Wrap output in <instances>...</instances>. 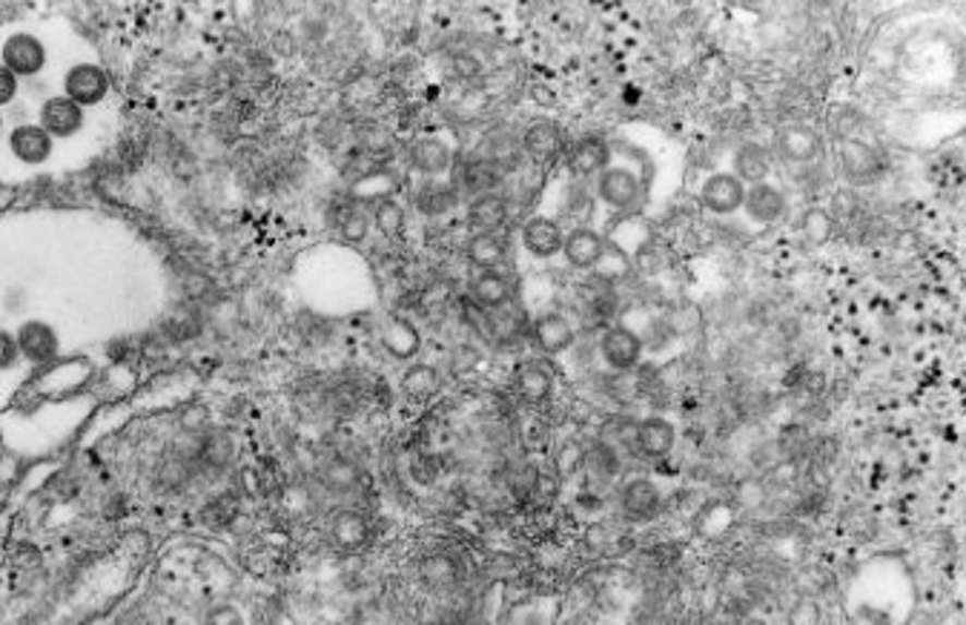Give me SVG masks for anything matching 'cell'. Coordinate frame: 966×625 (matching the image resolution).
I'll return each instance as SVG.
<instances>
[{"label": "cell", "instance_id": "1", "mask_svg": "<svg viewBox=\"0 0 966 625\" xmlns=\"http://www.w3.org/2000/svg\"><path fill=\"white\" fill-rule=\"evenodd\" d=\"M0 63L7 67L12 75L21 77H38L47 70L49 52L47 44L35 35V32H12L7 40L0 44Z\"/></svg>", "mask_w": 966, "mask_h": 625}, {"label": "cell", "instance_id": "2", "mask_svg": "<svg viewBox=\"0 0 966 625\" xmlns=\"http://www.w3.org/2000/svg\"><path fill=\"white\" fill-rule=\"evenodd\" d=\"M63 95L75 100L81 109L101 107L109 98V75L101 63L95 61H77L61 77Z\"/></svg>", "mask_w": 966, "mask_h": 625}, {"label": "cell", "instance_id": "3", "mask_svg": "<svg viewBox=\"0 0 966 625\" xmlns=\"http://www.w3.org/2000/svg\"><path fill=\"white\" fill-rule=\"evenodd\" d=\"M7 153L24 167H44L55 155V139L44 127L35 124H17L7 135Z\"/></svg>", "mask_w": 966, "mask_h": 625}, {"label": "cell", "instance_id": "4", "mask_svg": "<svg viewBox=\"0 0 966 625\" xmlns=\"http://www.w3.org/2000/svg\"><path fill=\"white\" fill-rule=\"evenodd\" d=\"M38 124L52 135L55 141H70L86 127V109H81L75 100L67 95H49L38 109Z\"/></svg>", "mask_w": 966, "mask_h": 625}, {"label": "cell", "instance_id": "5", "mask_svg": "<svg viewBox=\"0 0 966 625\" xmlns=\"http://www.w3.org/2000/svg\"><path fill=\"white\" fill-rule=\"evenodd\" d=\"M15 339H17V348H21V356H24L26 364H49L58 359L61 353V336L55 330L49 322H40V318H29L24 325L15 330Z\"/></svg>", "mask_w": 966, "mask_h": 625}, {"label": "cell", "instance_id": "6", "mask_svg": "<svg viewBox=\"0 0 966 625\" xmlns=\"http://www.w3.org/2000/svg\"><path fill=\"white\" fill-rule=\"evenodd\" d=\"M499 178H503V164L491 161V158H473V161H462L454 170L450 187L457 190V195L480 199L485 193H494Z\"/></svg>", "mask_w": 966, "mask_h": 625}, {"label": "cell", "instance_id": "7", "mask_svg": "<svg viewBox=\"0 0 966 625\" xmlns=\"http://www.w3.org/2000/svg\"><path fill=\"white\" fill-rule=\"evenodd\" d=\"M700 201L709 213H717V216H732L742 207L746 201V184L740 178H735L732 172H714V176L705 178L703 190H700Z\"/></svg>", "mask_w": 966, "mask_h": 625}, {"label": "cell", "instance_id": "8", "mask_svg": "<svg viewBox=\"0 0 966 625\" xmlns=\"http://www.w3.org/2000/svg\"><path fill=\"white\" fill-rule=\"evenodd\" d=\"M660 488L645 477H637L631 482H626L623 494H619V505H623V517L628 522H649V519L657 517L660 510Z\"/></svg>", "mask_w": 966, "mask_h": 625}, {"label": "cell", "instance_id": "9", "mask_svg": "<svg viewBox=\"0 0 966 625\" xmlns=\"http://www.w3.org/2000/svg\"><path fill=\"white\" fill-rule=\"evenodd\" d=\"M600 353L614 371H631L642 359V341L635 330L617 325L608 327L600 341Z\"/></svg>", "mask_w": 966, "mask_h": 625}, {"label": "cell", "instance_id": "10", "mask_svg": "<svg viewBox=\"0 0 966 625\" xmlns=\"http://www.w3.org/2000/svg\"><path fill=\"white\" fill-rule=\"evenodd\" d=\"M468 290H471L473 304L485 313L510 308V299H514V285L503 271H480L471 278Z\"/></svg>", "mask_w": 966, "mask_h": 625}, {"label": "cell", "instance_id": "11", "mask_svg": "<svg viewBox=\"0 0 966 625\" xmlns=\"http://www.w3.org/2000/svg\"><path fill=\"white\" fill-rule=\"evenodd\" d=\"M596 195L603 204L614 209H631L640 201L642 187L640 178L631 170H603L600 172V181H596Z\"/></svg>", "mask_w": 966, "mask_h": 625}, {"label": "cell", "instance_id": "12", "mask_svg": "<svg viewBox=\"0 0 966 625\" xmlns=\"http://www.w3.org/2000/svg\"><path fill=\"white\" fill-rule=\"evenodd\" d=\"M674 442H677V431L665 417L642 419L635 431V450L642 459H651V462L672 454Z\"/></svg>", "mask_w": 966, "mask_h": 625}, {"label": "cell", "instance_id": "13", "mask_svg": "<svg viewBox=\"0 0 966 625\" xmlns=\"http://www.w3.org/2000/svg\"><path fill=\"white\" fill-rule=\"evenodd\" d=\"M774 149H777V155H781L783 161L809 164L818 158L820 139L814 135V130H809V127L786 124L777 130V135H774Z\"/></svg>", "mask_w": 966, "mask_h": 625}, {"label": "cell", "instance_id": "14", "mask_svg": "<svg viewBox=\"0 0 966 625\" xmlns=\"http://www.w3.org/2000/svg\"><path fill=\"white\" fill-rule=\"evenodd\" d=\"M563 241L565 232L554 218L534 216L522 227V248L536 259H551V255L563 253Z\"/></svg>", "mask_w": 966, "mask_h": 625}, {"label": "cell", "instance_id": "15", "mask_svg": "<svg viewBox=\"0 0 966 625\" xmlns=\"http://www.w3.org/2000/svg\"><path fill=\"white\" fill-rule=\"evenodd\" d=\"M563 253L571 267H577V271H588V267H594V264L603 262L605 239L596 230L577 227V230H571L565 236Z\"/></svg>", "mask_w": 966, "mask_h": 625}, {"label": "cell", "instance_id": "16", "mask_svg": "<svg viewBox=\"0 0 966 625\" xmlns=\"http://www.w3.org/2000/svg\"><path fill=\"white\" fill-rule=\"evenodd\" d=\"M508 221V201L499 193H485L480 199H471L468 204V227L473 236H485V232H499Z\"/></svg>", "mask_w": 966, "mask_h": 625}, {"label": "cell", "instance_id": "17", "mask_svg": "<svg viewBox=\"0 0 966 625\" xmlns=\"http://www.w3.org/2000/svg\"><path fill=\"white\" fill-rule=\"evenodd\" d=\"M410 164H413V170L422 172L425 178H439L454 167V153H450L445 141L427 135V139H419L410 147Z\"/></svg>", "mask_w": 966, "mask_h": 625}, {"label": "cell", "instance_id": "18", "mask_svg": "<svg viewBox=\"0 0 966 625\" xmlns=\"http://www.w3.org/2000/svg\"><path fill=\"white\" fill-rule=\"evenodd\" d=\"M534 341L542 353L559 356L573 345V327L563 313H542L534 322Z\"/></svg>", "mask_w": 966, "mask_h": 625}, {"label": "cell", "instance_id": "19", "mask_svg": "<svg viewBox=\"0 0 966 625\" xmlns=\"http://www.w3.org/2000/svg\"><path fill=\"white\" fill-rule=\"evenodd\" d=\"M742 207H746L751 221H758V225H774V221L783 216V209H786V199H783V193L777 187L754 184L746 190Z\"/></svg>", "mask_w": 966, "mask_h": 625}, {"label": "cell", "instance_id": "20", "mask_svg": "<svg viewBox=\"0 0 966 625\" xmlns=\"http://www.w3.org/2000/svg\"><path fill=\"white\" fill-rule=\"evenodd\" d=\"M841 167L852 181H872L881 172V158L869 144L849 139L841 147Z\"/></svg>", "mask_w": 966, "mask_h": 625}, {"label": "cell", "instance_id": "21", "mask_svg": "<svg viewBox=\"0 0 966 625\" xmlns=\"http://www.w3.org/2000/svg\"><path fill=\"white\" fill-rule=\"evenodd\" d=\"M473 267L480 271H503L508 262V241L499 232H485V236H471L464 248Z\"/></svg>", "mask_w": 966, "mask_h": 625}, {"label": "cell", "instance_id": "22", "mask_svg": "<svg viewBox=\"0 0 966 625\" xmlns=\"http://www.w3.org/2000/svg\"><path fill=\"white\" fill-rule=\"evenodd\" d=\"M416 209L425 213V216H445L450 209L457 207V190L450 187V181H439V178H425L422 184L416 187Z\"/></svg>", "mask_w": 966, "mask_h": 625}, {"label": "cell", "instance_id": "23", "mask_svg": "<svg viewBox=\"0 0 966 625\" xmlns=\"http://www.w3.org/2000/svg\"><path fill=\"white\" fill-rule=\"evenodd\" d=\"M517 394L528 405H540L554 394V373L542 362H526L517 371Z\"/></svg>", "mask_w": 966, "mask_h": 625}, {"label": "cell", "instance_id": "24", "mask_svg": "<svg viewBox=\"0 0 966 625\" xmlns=\"http://www.w3.org/2000/svg\"><path fill=\"white\" fill-rule=\"evenodd\" d=\"M608 144L603 139H582L577 147L571 149V158H568V167H571L573 176H594V172L608 170Z\"/></svg>", "mask_w": 966, "mask_h": 625}, {"label": "cell", "instance_id": "25", "mask_svg": "<svg viewBox=\"0 0 966 625\" xmlns=\"http://www.w3.org/2000/svg\"><path fill=\"white\" fill-rule=\"evenodd\" d=\"M769 172H772V155L758 144H742L735 153V172L732 176L740 178L742 184H765Z\"/></svg>", "mask_w": 966, "mask_h": 625}, {"label": "cell", "instance_id": "26", "mask_svg": "<svg viewBox=\"0 0 966 625\" xmlns=\"http://www.w3.org/2000/svg\"><path fill=\"white\" fill-rule=\"evenodd\" d=\"M563 135L554 121H534L522 135V149H526L534 161H548L551 155H557Z\"/></svg>", "mask_w": 966, "mask_h": 625}, {"label": "cell", "instance_id": "27", "mask_svg": "<svg viewBox=\"0 0 966 625\" xmlns=\"http://www.w3.org/2000/svg\"><path fill=\"white\" fill-rule=\"evenodd\" d=\"M333 540L336 545H341L345 551H353V549H362L367 537H371V526H367V519L359 514V510H341L339 517L333 519L330 526Z\"/></svg>", "mask_w": 966, "mask_h": 625}, {"label": "cell", "instance_id": "28", "mask_svg": "<svg viewBox=\"0 0 966 625\" xmlns=\"http://www.w3.org/2000/svg\"><path fill=\"white\" fill-rule=\"evenodd\" d=\"M402 390L410 399H431L439 390V371H433L427 364L410 368L402 378Z\"/></svg>", "mask_w": 966, "mask_h": 625}, {"label": "cell", "instance_id": "29", "mask_svg": "<svg viewBox=\"0 0 966 625\" xmlns=\"http://www.w3.org/2000/svg\"><path fill=\"white\" fill-rule=\"evenodd\" d=\"M373 227L387 236V239H394L399 232L404 230V213L402 207L396 204V201H382L379 207L373 209Z\"/></svg>", "mask_w": 966, "mask_h": 625}, {"label": "cell", "instance_id": "30", "mask_svg": "<svg viewBox=\"0 0 966 625\" xmlns=\"http://www.w3.org/2000/svg\"><path fill=\"white\" fill-rule=\"evenodd\" d=\"M385 345L394 356H413L419 348V336L416 330L410 325H404V322H394L385 333Z\"/></svg>", "mask_w": 966, "mask_h": 625}, {"label": "cell", "instance_id": "31", "mask_svg": "<svg viewBox=\"0 0 966 625\" xmlns=\"http://www.w3.org/2000/svg\"><path fill=\"white\" fill-rule=\"evenodd\" d=\"M339 232H341V239H348V241H353V244H359V241L367 239V232H371V218L364 216L362 209L348 207L339 218Z\"/></svg>", "mask_w": 966, "mask_h": 625}, {"label": "cell", "instance_id": "32", "mask_svg": "<svg viewBox=\"0 0 966 625\" xmlns=\"http://www.w3.org/2000/svg\"><path fill=\"white\" fill-rule=\"evenodd\" d=\"M21 364H24V356H21V348H17L15 333L0 327V376L17 371Z\"/></svg>", "mask_w": 966, "mask_h": 625}, {"label": "cell", "instance_id": "33", "mask_svg": "<svg viewBox=\"0 0 966 625\" xmlns=\"http://www.w3.org/2000/svg\"><path fill=\"white\" fill-rule=\"evenodd\" d=\"M582 462H585V448H582L580 442L568 440V442H563V445H559V450H557V468H559V473H563V477H571V473L580 471Z\"/></svg>", "mask_w": 966, "mask_h": 625}, {"label": "cell", "instance_id": "34", "mask_svg": "<svg viewBox=\"0 0 966 625\" xmlns=\"http://www.w3.org/2000/svg\"><path fill=\"white\" fill-rule=\"evenodd\" d=\"M820 617H823V611L818 602L812 597H800L788 611V625H820Z\"/></svg>", "mask_w": 966, "mask_h": 625}, {"label": "cell", "instance_id": "35", "mask_svg": "<svg viewBox=\"0 0 966 625\" xmlns=\"http://www.w3.org/2000/svg\"><path fill=\"white\" fill-rule=\"evenodd\" d=\"M21 95V81L0 63V109L12 107Z\"/></svg>", "mask_w": 966, "mask_h": 625}, {"label": "cell", "instance_id": "36", "mask_svg": "<svg viewBox=\"0 0 966 625\" xmlns=\"http://www.w3.org/2000/svg\"><path fill=\"white\" fill-rule=\"evenodd\" d=\"M209 625H241L239 611L230 609V605H221L209 614Z\"/></svg>", "mask_w": 966, "mask_h": 625}, {"label": "cell", "instance_id": "37", "mask_svg": "<svg viewBox=\"0 0 966 625\" xmlns=\"http://www.w3.org/2000/svg\"><path fill=\"white\" fill-rule=\"evenodd\" d=\"M3 124H7V121H3V112H0V132H3Z\"/></svg>", "mask_w": 966, "mask_h": 625}]
</instances>
